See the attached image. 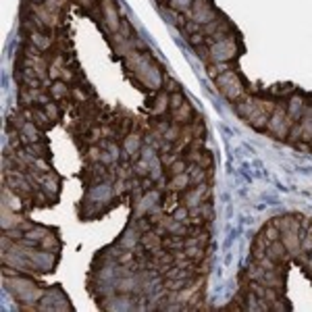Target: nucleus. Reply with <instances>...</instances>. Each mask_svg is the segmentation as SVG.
Returning a JSON list of instances; mask_svg holds the SVG:
<instances>
[{"mask_svg": "<svg viewBox=\"0 0 312 312\" xmlns=\"http://www.w3.org/2000/svg\"><path fill=\"white\" fill-rule=\"evenodd\" d=\"M102 135H104V137H111V135H112V134H111V129H109V127H104V129H102Z\"/></svg>", "mask_w": 312, "mask_h": 312, "instance_id": "a19ab883", "label": "nucleus"}, {"mask_svg": "<svg viewBox=\"0 0 312 312\" xmlns=\"http://www.w3.org/2000/svg\"><path fill=\"white\" fill-rule=\"evenodd\" d=\"M310 252H312V250H310Z\"/></svg>", "mask_w": 312, "mask_h": 312, "instance_id": "a18cd8bd", "label": "nucleus"}, {"mask_svg": "<svg viewBox=\"0 0 312 312\" xmlns=\"http://www.w3.org/2000/svg\"><path fill=\"white\" fill-rule=\"evenodd\" d=\"M192 117H194V114H192V106L187 104V102H183V104L175 111V117H173V119H175V123H181V125H185V123L192 121Z\"/></svg>", "mask_w": 312, "mask_h": 312, "instance_id": "f3484780", "label": "nucleus"}, {"mask_svg": "<svg viewBox=\"0 0 312 312\" xmlns=\"http://www.w3.org/2000/svg\"><path fill=\"white\" fill-rule=\"evenodd\" d=\"M171 173H173V175L185 173V160H175L173 165H171Z\"/></svg>", "mask_w": 312, "mask_h": 312, "instance_id": "c9c22d12", "label": "nucleus"}, {"mask_svg": "<svg viewBox=\"0 0 312 312\" xmlns=\"http://www.w3.org/2000/svg\"><path fill=\"white\" fill-rule=\"evenodd\" d=\"M40 183H42V190H44L46 194H50V196H56V194H59V177H56V175L46 173Z\"/></svg>", "mask_w": 312, "mask_h": 312, "instance_id": "dca6fc26", "label": "nucleus"}, {"mask_svg": "<svg viewBox=\"0 0 312 312\" xmlns=\"http://www.w3.org/2000/svg\"><path fill=\"white\" fill-rule=\"evenodd\" d=\"M100 9H102L104 21H106V25H109V29L112 34H117L121 27V19H119L117 6H114V0H100Z\"/></svg>", "mask_w": 312, "mask_h": 312, "instance_id": "6e6552de", "label": "nucleus"}, {"mask_svg": "<svg viewBox=\"0 0 312 312\" xmlns=\"http://www.w3.org/2000/svg\"><path fill=\"white\" fill-rule=\"evenodd\" d=\"M79 2H81V4H89V0H79Z\"/></svg>", "mask_w": 312, "mask_h": 312, "instance_id": "37998d69", "label": "nucleus"}, {"mask_svg": "<svg viewBox=\"0 0 312 312\" xmlns=\"http://www.w3.org/2000/svg\"><path fill=\"white\" fill-rule=\"evenodd\" d=\"M179 135H181V129H179V123H175V125H171L165 134H162V139H167V142H175V139H179Z\"/></svg>", "mask_w": 312, "mask_h": 312, "instance_id": "a878e982", "label": "nucleus"}, {"mask_svg": "<svg viewBox=\"0 0 312 312\" xmlns=\"http://www.w3.org/2000/svg\"><path fill=\"white\" fill-rule=\"evenodd\" d=\"M46 235H48V231L44 227H29V231L25 233V237L29 242H42Z\"/></svg>", "mask_w": 312, "mask_h": 312, "instance_id": "5701e85b", "label": "nucleus"}, {"mask_svg": "<svg viewBox=\"0 0 312 312\" xmlns=\"http://www.w3.org/2000/svg\"><path fill=\"white\" fill-rule=\"evenodd\" d=\"M4 285L6 290H11L13 298H17L19 302L27 304V302H36L42 298V290H38V285L34 281H29V279H23V277H11V279H4Z\"/></svg>", "mask_w": 312, "mask_h": 312, "instance_id": "f03ea898", "label": "nucleus"}, {"mask_svg": "<svg viewBox=\"0 0 312 312\" xmlns=\"http://www.w3.org/2000/svg\"><path fill=\"white\" fill-rule=\"evenodd\" d=\"M31 42H34L36 48H40V50H46L48 46H50V38L44 36V34H40V31H31Z\"/></svg>", "mask_w": 312, "mask_h": 312, "instance_id": "aec40b11", "label": "nucleus"}, {"mask_svg": "<svg viewBox=\"0 0 312 312\" xmlns=\"http://www.w3.org/2000/svg\"><path fill=\"white\" fill-rule=\"evenodd\" d=\"M73 94H75V96H77V98H79V100H84V98H86V96H84V94H81V92H79V89H75V92H73Z\"/></svg>", "mask_w": 312, "mask_h": 312, "instance_id": "79ce46f5", "label": "nucleus"}, {"mask_svg": "<svg viewBox=\"0 0 312 312\" xmlns=\"http://www.w3.org/2000/svg\"><path fill=\"white\" fill-rule=\"evenodd\" d=\"M291 125H293V119L287 117L285 106H275L273 112H270V117H268V123H267L270 134L277 135V137H285L287 131L291 129Z\"/></svg>", "mask_w": 312, "mask_h": 312, "instance_id": "20e7f679", "label": "nucleus"}, {"mask_svg": "<svg viewBox=\"0 0 312 312\" xmlns=\"http://www.w3.org/2000/svg\"><path fill=\"white\" fill-rule=\"evenodd\" d=\"M187 210H190V208H187V206H185V204H183V206H181V208H177V210H175V215H173V219H177V221H185V219H187Z\"/></svg>", "mask_w": 312, "mask_h": 312, "instance_id": "e433bc0d", "label": "nucleus"}, {"mask_svg": "<svg viewBox=\"0 0 312 312\" xmlns=\"http://www.w3.org/2000/svg\"><path fill=\"white\" fill-rule=\"evenodd\" d=\"M27 258L36 270H50L56 262L54 252H48V250H29Z\"/></svg>", "mask_w": 312, "mask_h": 312, "instance_id": "423d86ee", "label": "nucleus"}, {"mask_svg": "<svg viewBox=\"0 0 312 312\" xmlns=\"http://www.w3.org/2000/svg\"><path fill=\"white\" fill-rule=\"evenodd\" d=\"M139 146H142V137H139L137 134H129L125 139H123V150H125L127 156H134L139 150Z\"/></svg>", "mask_w": 312, "mask_h": 312, "instance_id": "2eb2a0df", "label": "nucleus"}, {"mask_svg": "<svg viewBox=\"0 0 312 312\" xmlns=\"http://www.w3.org/2000/svg\"><path fill=\"white\" fill-rule=\"evenodd\" d=\"M34 15L44 21L46 27H56V25H59V13L50 11L46 4H34Z\"/></svg>", "mask_w": 312, "mask_h": 312, "instance_id": "9d476101", "label": "nucleus"}, {"mask_svg": "<svg viewBox=\"0 0 312 312\" xmlns=\"http://www.w3.org/2000/svg\"><path fill=\"white\" fill-rule=\"evenodd\" d=\"M194 0H173L171 2V9H175V11H185L187 6H192Z\"/></svg>", "mask_w": 312, "mask_h": 312, "instance_id": "72a5a7b5", "label": "nucleus"}, {"mask_svg": "<svg viewBox=\"0 0 312 312\" xmlns=\"http://www.w3.org/2000/svg\"><path fill=\"white\" fill-rule=\"evenodd\" d=\"M21 223H23V219L19 215H15V210H11L9 206H4V204H2V229H4V231L15 229Z\"/></svg>", "mask_w": 312, "mask_h": 312, "instance_id": "4468645a", "label": "nucleus"}, {"mask_svg": "<svg viewBox=\"0 0 312 312\" xmlns=\"http://www.w3.org/2000/svg\"><path fill=\"white\" fill-rule=\"evenodd\" d=\"M127 67L135 73V77L142 81L146 88L150 89H158L162 86V77L160 71L154 63H150L148 54H139V52H129L127 56Z\"/></svg>", "mask_w": 312, "mask_h": 312, "instance_id": "f257e3e1", "label": "nucleus"}, {"mask_svg": "<svg viewBox=\"0 0 312 312\" xmlns=\"http://www.w3.org/2000/svg\"><path fill=\"white\" fill-rule=\"evenodd\" d=\"M169 102H171V109H173V111H177L179 106L183 104V96H181V92H179V89H177V92L169 94Z\"/></svg>", "mask_w": 312, "mask_h": 312, "instance_id": "c756f323", "label": "nucleus"}, {"mask_svg": "<svg viewBox=\"0 0 312 312\" xmlns=\"http://www.w3.org/2000/svg\"><path fill=\"white\" fill-rule=\"evenodd\" d=\"M165 245H167V248H181L183 242L179 240V237H173V240H167V242H165Z\"/></svg>", "mask_w": 312, "mask_h": 312, "instance_id": "4c0bfd02", "label": "nucleus"}, {"mask_svg": "<svg viewBox=\"0 0 312 312\" xmlns=\"http://www.w3.org/2000/svg\"><path fill=\"white\" fill-rule=\"evenodd\" d=\"M267 256L273 260V262H283L287 258V248L281 240H275V242H268L267 245Z\"/></svg>", "mask_w": 312, "mask_h": 312, "instance_id": "9b49d317", "label": "nucleus"}, {"mask_svg": "<svg viewBox=\"0 0 312 312\" xmlns=\"http://www.w3.org/2000/svg\"><path fill=\"white\" fill-rule=\"evenodd\" d=\"M279 233H281V231H279V227H277V225H268V227H267V231L262 233V235H265L268 242H275V240H279Z\"/></svg>", "mask_w": 312, "mask_h": 312, "instance_id": "473e14b6", "label": "nucleus"}, {"mask_svg": "<svg viewBox=\"0 0 312 312\" xmlns=\"http://www.w3.org/2000/svg\"><path fill=\"white\" fill-rule=\"evenodd\" d=\"M217 88L221 89V94H223L225 98H229V100L242 102L244 86H242L240 77H237L233 71H223V73H221V75L217 77Z\"/></svg>", "mask_w": 312, "mask_h": 312, "instance_id": "7ed1b4c3", "label": "nucleus"}, {"mask_svg": "<svg viewBox=\"0 0 312 312\" xmlns=\"http://www.w3.org/2000/svg\"><path fill=\"white\" fill-rule=\"evenodd\" d=\"M187 183H190V175H187V173L173 175V183H171V190H185Z\"/></svg>", "mask_w": 312, "mask_h": 312, "instance_id": "b1692460", "label": "nucleus"}, {"mask_svg": "<svg viewBox=\"0 0 312 312\" xmlns=\"http://www.w3.org/2000/svg\"><path fill=\"white\" fill-rule=\"evenodd\" d=\"M50 94H52V98H56V100H63V98L69 94V89H67V81H56V84H52Z\"/></svg>", "mask_w": 312, "mask_h": 312, "instance_id": "412c9836", "label": "nucleus"}, {"mask_svg": "<svg viewBox=\"0 0 312 312\" xmlns=\"http://www.w3.org/2000/svg\"><path fill=\"white\" fill-rule=\"evenodd\" d=\"M204 256V250L198 248V245H187V250H185V258H190V260H200Z\"/></svg>", "mask_w": 312, "mask_h": 312, "instance_id": "cd10ccee", "label": "nucleus"}, {"mask_svg": "<svg viewBox=\"0 0 312 312\" xmlns=\"http://www.w3.org/2000/svg\"><path fill=\"white\" fill-rule=\"evenodd\" d=\"M135 173L137 175H148V173H150V160H146V158H142V160H139L137 162V165H135Z\"/></svg>", "mask_w": 312, "mask_h": 312, "instance_id": "2f4dec72", "label": "nucleus"}, {"mask_svg": "<svg viewBox=\"0 0 312 312\" xmlns=\"http://www.w3.org/2000/svg\"><path fill=\"white\" fill-rule=\"evenodd\" d=\"M71 77H73V75H71V71L63 67V71H61V79H63V81H69Z\"/></svg>", "mask_w": 312, "mask_h": 312, "instance_id": "58836bf2", "label": "nucleus"}, {"mask_svg": "<svg viewBox=\"0 0 312 312\" xmlns=\"http://www.w3.org/2000/svg\"><path fill=\"white\" fill-rule=\"evenodd\" d=\"M59 2H61V4H63V2H67V0H59Z\"/></svg>", "mask_w": 312, "mask_h": 312, "instance_id": "c03bdc74", "label": "nucleus"}, {"mask_svg": "<svg viewBox=\"0 0 312 312\" xmlns=\"http://www.w3.org/2000/svg\"><path fill=\"white\" fill-rule=\"evenodd\" d=\"M302 109H304V100L302 98H291L290 109H287V117L290 119H302Z\"/></svg>", "mask_w": 312, "mask_h": 312, "instance_id": "6ab92c4d", "label": "nucleus"}, {"mask_svg": "<svg viewBox=\"0 0 312 312\" xmlns=\"http://www.w3.org/2000/svg\"><path fill=\"white\" fill-rule=\"evenodd\" d=\"M204 192H206V183H198V187L185 194V206L187 208H198L204 200Z\"/></svg>", "mask_w": 312, "mask_h": 312, "instance_id": "ddd939ff", "label": "nucleus"}, {"mask_svg": "<svg viewBox=\"0 0 312 312\" xmlns=\"http://www.w3.org/2000/svg\"><path fill=\"white\" fill-rule=\"evenodd\" d=\"M215 19V11L208 4V0H194L192 2V21L198 25H206Z\"/></svg>", "mask_w": 312, "mask_h": 312, "instance_id": "0eeeda50", "label": "nucleus"}, {"mask_svg": "<svg viewBox=\"0 0 312 312\" xmlns=\"http://www.w3.org/2000/svg\"><path fill=\"white\" fill-rule=\"evenodd\" d=\"M19 131H21V142H23V144L29 146V144L40 142V127L36 125L34 121H27Z\"/></svg>", "mask_w": 312, "mask_h": 312, "instance_id": "f8f14e48", "label": "nucleus"}, {"mask_svg": "<svg viewBox=\"0 0 312 312\" xmlns=\"http://www.w3.org/2000/svg\"><path fill=\"white\" fill-rule=\"evenodd\" d=\"M167 109H171V102H169V92H162V94H158V98H156V102H154V109H152V112L158 117V114H162Z\"/></svg>", "mask_w": 312, "mask_h": 312, "instance_id": "a211bd4d", "label": "nucleus"}, {"mask_svg": "<svg viewBox=\"0 0 312 312\" xmlns=\"http://www.w3.org/2000/svg\"><path fill=\"white\" fill-rule=\"evenodd\" d=\"M144 244H146V248H152V250H158L160 245H162V242L158 240V237H156L154 233H146V237L142 240Z\"/></svg>", "mask_w": 312, "mask_h": 312, "instance_id": "bb28decb", "label": "nucleus"}, {"mask_svg": "<svg viewBox=\"0 0 312 312\" xmlns=\"http://www.w3.org/2000/svg\"><path fill=\"white\" fill-rule=\"evenodd\" d=\"M44 111H46V114H48V119H50V121H56V119H59V109H56L52 102H48V104L44 106Z\"/></svg>", "mask_w": 312, "mask_h": 312, "instance_id": "f704fd0d", "label": "nucleus"}, {"mask_svg": "<svg viewBox=\"0 0 312 312\" xmlns=\"http://www.w3.org/2000/svg\"><path fill=\"white\" fill-rule=\"evenodd\" d=\"M156 198H158V192H150V194H148L146 198H144V202L139 204V212H144V210H148V208H150L152 204L156 202Z\"/></svg>", "mask_w": 312, "mask_h": 312, "instance_id": "c85d7f7f", "label": "nucleus"}, {"mask_svg": "<svg viewBox=\"0 0 312 312\" xmlns=\"http://www.w3.org/2000/svg\"><path fill=\"white\" fill-rule=\"evenodd\" d=\"M27 150H29L31 154H34L36 158H44V156H46V152H44L46 148H44L42 144H40V142H36V144H29V146H27Z\"/></svg>", "mask_w": 312, "mask_h": 312, "instance_id": "7c9ffc66", "label": "nucleus"}, {"mask_svg": "<svg viewBox=\"0 0 312 312\" xmlns=\"http://www.w3.org/2000/svg\"><path fill=\"white\" fill-rule=\"evenodd\" d=\"M89 158L98 160V158H100V150H98V148H92V150H89Z\"/></svg>", "mask_w": 312, "mask_h": 312, "instance_id": "ea45409f", "label": "nucleus"}, {"mask_svg": "<svg viewBox=\"0 0 312 312\" xmlns=\"http://www.w3.org/2000/svg\"><path fill=\"white\" fill-rule=\"evenodd\" d=\"M235 54H237V44L229 38L217 40V42H212V46H210V61L227 63L229 59H233Z\"/></svg>", "mask_w": 312, "mask_h": 312, "instance_id": "39448f33", "label": "nucleus"}, {"mask_svg": "<svg viewBox=\"0 0 312 312\" xmlns=\"http://www.w3.org/2000/svg\"><path fill=\"white\" fill-rule=\"evenodd\" d=\"M300 229H291V231H285L283 237H281V242L285 244V248H287V254H291V256H295V254H300L302 250V242H300Z\"/></svg>", "mask_w": 312, "mask_h": 312, "instance_id": "1a4fd4ad", "label": "nucleus"}, {"mask_svg": "<svg viewBox=\"0 0 312 312\" xmlns=\"http://www.w3.org/2000/svg\"><path fill=\"white\" fill-rule=\"evenodd\" d=\"M40 245H42V250H48V252H59V240H56V235L48 233L42 242H40Z\"/></svg>", "mask_w": 312, "mask_h": 312, "instance_id": "4be33fe9", "label": "nucleus"}, {"mask_svg": "<svg viewBox=\"0 0 312 312\" xmlns=\"http://www.w3.org/2000/svg\"><path fill=\"white\" fill-rule=\"evenodd\" d=\"M31 121H34L38 127H48V125H50V119H48L46 111H34V117H31Z\"/></svg>", "mask_w": 312, "mask_h": 312, "instance_id": "393cba45", "label": "nucleus"}]
</instances>
